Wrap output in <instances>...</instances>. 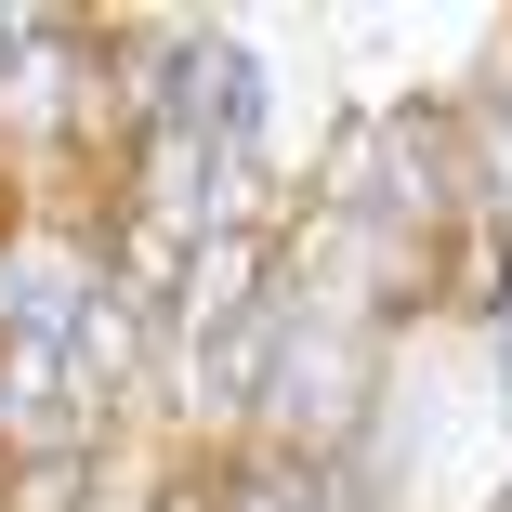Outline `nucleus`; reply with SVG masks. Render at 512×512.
<instances>
[{
	"label": "nucleus",
	"mask_w": 512,
	"mask_h": 512,
	"mask_svg": "<svg viewBox=\"0 0 512 512\" xmlns=\"http://www.w3.org/2000/svg\"><path fill=\"white\" fill-rule=\"evenodd\" d=\"M171 512H211V499H197V486H184V499H171Z\"/></svg>",
	"instance_id": "nucleus-1"
}]
</instances>
